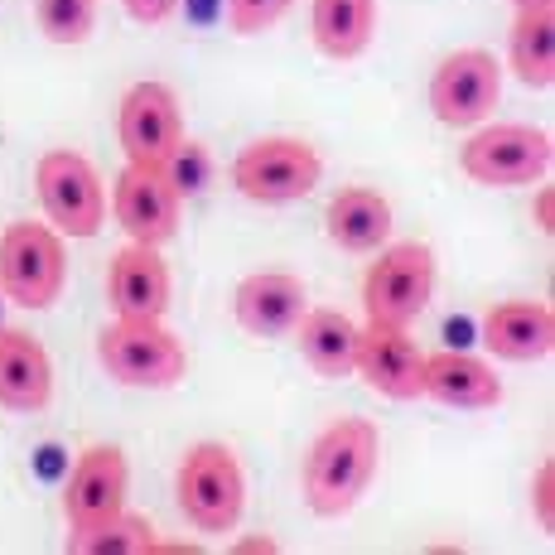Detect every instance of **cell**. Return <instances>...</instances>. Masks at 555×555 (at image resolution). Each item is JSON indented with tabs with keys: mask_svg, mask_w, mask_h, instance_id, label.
<instances>
[{
	"mask_svg": "<svg viewBox=\"0 0 555 555\" xmlns=\"http://www.w3.org/2000/svg\"><path fill=\"white\" fill-rule=\"evenodd\" d=\"M358 334L362 328L344 309H305L300 324L291 328L295 348L309 362V372L324 382H344L353 377V362H358Z\"/></svg>",
	"mask_w": 555,
	"mask_h": 555,
	"instance_id": "cell-20",
	"label": "cell"
},
{
	"mask_svg": "<svg viewBox=\"0 0 555 555\" xmlns=\"http://www.w3.org/2000/svg\"><path fill=\"white\" fill-rule=\"evenodd\" d=\"M68 285V251L49 222H10L0 232V291L20 309H53Z\"/></svg>",
	"mask_w": 555,
	"mask_h": 555,
	"instance_id": "cell-6",
	"label": "cell"
},
{
	"mask_svg": "<svg viewBox=\"0 0 555 555\" xmlns=\"http://www.w3.org/2000/svg\"><path fill=\"white\" fill-rule=\"evenodd\" d=\"M179 208H184V194L175 189V179L165 169L126 165L112 184L116 228L131 242H145V247H165V242L179 237Z\"/></svg>",
	"mask_w": 555,
	"mask_h": 555,
	"instance_id": "cell-11",
	"label": "cell"
},
{
	"mask_svg": "<svg viewBox=\"0 0 555 555\" xmlns=\"http://www.w3.org/2000/svg\"><path fill=\"white\" fill-rule=\"evenodd\" d=\"M305 309H309V291L291 271H256L232 291V319L251 338H291V328L300 324Z\"/></svg>",
	"mask_w": 555,
	"mask_h": 555,
	"instance_id": "cell-15",
	"label": "cell"
},
{
	"mask_svg": "<svg viewBox=\"0 0 555 555\" xmlns=\"http://www.w3.org/2000/svg\"><path fill=\"white\" fill-rule=\"evenodd\" d=\"M98 362L116 387L169 391L184 382L189 353L159 319H112L98 338Z\"/></svg>",
	"mask_w": 555,
	"mask_h": 555,
	"instance_id": "cell-3",
	"label": "cell"
},
{
	"mask_svg": "<svg viewBox=\"0 0 555 555\" xmlns=\"http://www.w3.org/2000/svg\"><path fill=\"white\" fill-rule=\"evenodd\" d=\"M35 194L49 228L59 237L88 242L106 222V184L88 155L78 151H44L35 165Z\"/></svg>",
	"mask_w": 555,
	"mask_h": 555,
	"instance_id": "cell-7",
	"label": "cell"
},
{
	"mask_svg": "<svg viewBox=\"0 0 555 555\" xmlns=\"http://www.w3.org/2000/svg\"><path fill=\"white\" fill-rule=\"evenodd\" d=\"M35 25L49 44H88L98 25V0H35Z\"/></svg>",
	"mask_w": 555,
	"mask_h": 555,
	"instance_id": "cell-24",
	"label": "cell"
},
{
	"mask_svg": "<svg viewBox=\"0 0 555 555\" xmlns=\"http://www.w3.org/2000/svg\"><path fill=\"white\" fill-rule=\"evenodd\" d=\"M73 555H151L155 551V527L141 512H116V517L98 521V527L68 531Z\"/></svg>",
	"mask_w": 555,
	"mask_h": 555,
	"instance_id": "cell-23",
	"label": "cell"
},
{
	"mask_svg": "<svg viewBox=\"0 0 555 555\" xmlns=\"http://www.w3.org/2000/svg\"><path fill=\"white\" fill-rule=\"evenodd\" d=\"M537 228L546 232V237L555 232V189H551V184L537 189Z\"/></svg>",
	"mask_w": 555,
	"mask_h": 555,
	"instance_id": "cell-28",
	"label": "cell"
},
{
	"mask_svg": "<svg viewBox=\"0 0 555 555\" xmlns=\"http://www.w3.org/2000/svg\"><path fill=\"white\" fill-rule=\"evenodd\" d=\"M309 35H314V49L324 59H362L372 35H377V0H314L309 5Z\"/></svg>",
	"mask_w": 555,
	"mask_h": 555,
	"instance_id": "cell-21",
	"label": "cell"
},
{
	"mask_svg": "<svg viewBox=\"0 0 555 555\" xmlns=\"http://www.w3.org/2000/svg\"><path fill=\"white\" fill-rule=\"evenodd\" d=\"M377 261L362 275V309L367 324H401L411 328L430 309L435 295V251L425 242H387L372 251Z\"/></svg>",
	"mask_w": 555,
	"mask_h": 555,
	"instance_id": "cell-8",
	"label": "cell"
},
{
	"mask_svg": "<svg viewBox=\"0 0 555 555\" xmlns=\"http://www.w3.org/2000/svg\"><path fill=\"white\" fill-rule=\"evenodd\" d=\"M53 401L49 348L29 328H0V405L15 415H39Z\"/></svg>",
	"mask_w": 555,
	"mask_h": 555,
	"instance_id": "cell-16",
	"label": "cell"
},
{
	"mask_svg": "<svg viewBox=\"0 0 555 555\" xmlns=\"http://www.w3.org/2000/svg\"><path fill=\"white\" fill-rule=\"evenodd\" d=\"M503 102V63L488 49H454L430 73V112L440 126L468 131L493 116Z\"/></svg>",
	"mask_w": 555,
	"mask_h": 555,
	"instance_id": "cell-10",
	"label": "cell"
},
{
	"mask_svg": "<svg viewBox=\"0 0 555 555\" xmlns=\"http://www.w3.org/2000/svg\"><path fill=\"white\" fill-rule=\"evenodd\" d=\"M324 179V159L300 135H256L232 159V189L261 208L300 203Z\"/></svg>",
	"mask_w": 555,
	"mask_h": 555,
	"instance_id": "cell-4",
	"label": "cell"
},
{
	"mask_svg": "<svg viewBox=\"0 0 555 555\" xmlns=\"http://www.w3.org/2000/svg\"><path fill=\"white\" fill-rule=\"evenodd\" d=\"M353 377L367 382L387 401H415L425 382V353L401 324H367L358 334Z\"/></svg>",
	"mask_w": 555,
	"mask_h": 555,
	"instance_id": "cell-13",
	"label": "cell"
},
{
	"mask_svg": "<svg viewBox=\"0 0 555 555\" xmlns=\"http://www.w3.org/2000/svg\"><path fill=\"white\" fill-rule=\"evenodd\" d=\"M507 63L517 82L546 92L555 82V5H527L517 10L507 29Z\"/></svg>",
	"mask_w": 555,
	"mask_h": 555,
	"instance_id": "cell-22",
	"label": "cell"
},
{
	"mask_svg": "<svg viewBox=\"0 0 555 555\" xmlns=\"http://www.w3.org/2000/svg\"><path fill=\"white\" fill-rule=\"evenodd\" d=\"M483 348L503 362H541L555 348V314L541 300H503L483 314Z\"/></svg>",
	"mask_w": 555,
	"mask_h": 555,
	"instance_id": "cell-18",
	"label": "cell"
},
{
	"mask_svg": "<svg viewBox=\"0 0 555 555\" xmlns=\"http://www.w3.org/2000/svg\"><path fill=\"white\" fill-rule=\"evenodd\" d=\"M121 5L135 25H159V20H169L179 10V0H121Z\"/></svg>",
	"mask_w": 555,
	"mask_h": 555,
	"instance_id": "cell-27",
	"label": "cell"
},
{
	"mask_svg": "<svg viewBox=\"0 0 555 555\" xmlns=\"http://www.w3.org/2000/svg\"><path fill=\"white\" fill-rule=\"evenodd\" d=\"M116 141H121L126 165L165 169L184 151V106H179L169 82H135L116 106Z\"/></svg>",
	"mask_w": 555,
	"mask_h": 555,
	"instance_id": "cell-9",
	"label": "cell"
},
{
	"mask_svg": "<svg viewBox=\"0 0 555 555\" xmlns=\"http://www.w3.org/2000/svg\"><path fill=\"white\" fill-rule=\"evenodd\" d=\"M126 488H131V464L116 444H92V450L78 454L68 474V488H63V517H68V531L98 527V521L116 517L126 507Z\"/></svg>",
	"mask_w": 555,
	"mask_h": 555,
	"instance_id": "cell-12",
	"label": "cell"
},
{
	"mask_svg": "<svg viewBox=\"0 0 555 555\" xmlns=\"http://www.w3.org/2000/svg\"><path fill=\"white\" fill-rule=\"evenodd\" d=\"M421 397L450 405V411H493L503 401V377L493 362L474 353H425Z\"/></svg>",
	"mask_w": 555,
	"mask_h": 555,
	"instance_id": "cell-17",
	"label": "cell"
},
{
	"mask_svg": "<svg viewBox=\"0 0 555 555\" xmlns=\"http://www.w3.org/2000/svg\"><path fill=\"white\" fill-rule=\"evenodd\" d=\"M324 228L338 251L372 256L391 242V203H387V194H377V189H367V184H348L328 198Z\"/></svg>",
	"mask_w": 555,
	"mask_h": 555,
	"instance_id": "cell-19",
	"label": "cell"
},
{
	"mask_svg": "<svg viewBox=\"0 0 555 555\" xmlns=\"http://www.w3.org/2000/svg\"><path fill=\"white\" fill-rule=\"evenodd\" d=\"M517 10H527V5H555V0H512Z\"/></svg>",
	"mask_w": 555,
	"mask_h": 555,
	"instance_id": "cell-30",
	"label": "cell"
},
{
	"mask_svg": "<svg viewBox=\"0 0 555 555\" xmlns=\"http://www.w3.org/2000/svg\"><path fill=\"white\" fill-rule=\"evenodd\" d=\"M531 512L541 531H555V459H541L531 474Z\"/></svg>",
	"mask_w": 555,
	"mask_h": 555,
	"instance_id": "cell-26",
	"label": "cell"
},
{
	"mask_svg": "<svg viewBox=\"0 0 555 555\" xmlns=\"http://www.w3.org/2000/svg\"><path fill=\"white\" fill-rule=\"evenodd\" d=\"M169 266L159 247L131 242L106 266V305L116 319H165L169 309Z\"/></svg>",
	"mask_w": 555,
	"mask_h": 555,
	"instance_id": "cell-14",
	"label": "cell"
},
{
	"mask_svg": "<svg viewBox=\"0 0 555 555\" xmlns=\"http://www.w3.org/2000/svg\"><path fill=\"white\" fill-rule=\"evenodd\" d=\"M382 464V435L367 415L324 425L300 464V493L314 517H348L367 498Z\"/></svg>",
	"mask_w": 555,
	"mask_h": 555,
	"instance_id": "cell-1",
	"label": "cell"
},
{
	"mask_svg": "<svg viewBox=\"0 0 555 555\" xmlns=\"http://www.w3.org/2000/svg\"><path fill=\"white\" fill-rule=\"evenodd\" d=\"M175 503L194 531H208V537L237 531L242 507H247V474H242L237 454L218 440L189 444L179 459Z\"/></svg>",
	"mask_w": 555,
	"mask_h": 555,
	"instance_id": "cell-2",
	"label": "cell"
},
{
	"mask_svg": "<svg viewBox=\"0 0 555 555\" xmlns=\"http://www.w3.org/2000/svg\"><path fill=\"white\" fill-rule=\"evenodd\" d=\"M232 551H237V555H256V551H266V555H271V551H281V546H275L271 537H247V541H237V546H232Z\"/></svg>",
	"mask_w": 555,
	"mask_h": 555,
	"instance_id": "cell-29",
	"label": "cell"
},
{
	"mask_svg": "<svg viewBox=\"0 0 555 555\" xmlns=\"http://www.w3.org/2000/svg\"><path fill=\"white\" fill-rule=\"evenodd\" d=\"M555 165L551 131L527 121H493L478 126L459 151V169L483 189H527L541 184Z\"/></svg>",
	"mask_w": 555,
	"mask_h": 555,
	"instance_id": "cell-5",
	"label": "cell"
},
{
	"mask_svg": "<svg viewBox=\"0 0 555 555\" xmlns=\"http://www.w3.org/2000/svg\"><path fill=\"white\" fill-rule=\"evenodd\" d=\"M291 5L295 0H228V29L232 35H242V39L266 35V29L281 25Z\"/></svg>",
	"mask_w": 555,
	"mask_h": 555,
	"instance_id": "cell-25",
	"label": "cell"
}]
</instances>
